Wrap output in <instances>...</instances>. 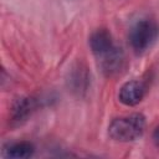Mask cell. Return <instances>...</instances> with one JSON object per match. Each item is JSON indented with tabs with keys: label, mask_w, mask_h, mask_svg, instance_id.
Instances as JSON below:
<instances>
[{
	"label": "cell",
	"mask_w": 159,
	"mask_h": 159,
	"mask_svg": "<svg viewBox=\"0 0 159 159\" xmlns=\"http://www.w3.org/2000/svg\"><path fill=\"white\" fill-rule=\"evenodd\" d=\"M96 58L101 71L106 76H114L119 73L124 67V52L117 45L104 53L97 56Z\"/></svg>",
	"instance_id": "obj_3"
},
{
	"label": "cell",
	"mask_w": 159,
	"mask_h": 159,
	"mask_svg": "<svg viewBox=\"0 0 159 159\" xmlns=\"http://www.w3.org/2000/svg\"><path fill=\"white\" fill-rule=\"evenodd\" d=\"M116 42L107 29H98L89 37V47L94 57L104 53L106 51L113 48Z\"/></svg>",
	"instance_id": "obj_7"
},
{
	"label": "cell",
	"mask_w": 159,
	"mask_h": 159,
	"mask_svg": "<svg viewBox=\"0 0 159 159\" xmlns=\"http://www.w3.org/2000/svg\"><path fill=\"white\" fill-rule=\"evenodd\" d=\"M159 36V25L153 19H142L129 30V43L135 53H143L152 47Z\"/></svg>",
	"instance_id": "obj_2"
},
{
	"label": "cell",
	"mask_w": 159,
	"mask_h": 159,
	"mask_svg": "<svg viewBox=\"0 0 159 159\" xmlns=\"http://www.w3.org/2000/svg\"><path fill=\"white\" fill-rule=\"evenodd\" d=\"M34 153H35V147L30 142H15L7 144L2 150L5 158H12V159L30 158Z\"/></svg>",
	"instance_id": "obj_8"
},
{
	"label": "cell",
	"mask_w": 159,
	"mask_h": 159,
	"mask_svg": "<svg viewBox=\"0 0 159 159\" xmlns=\"http://www.w3.org/2000/svg\"><path fill=\"white\" fill-rule=\"evenodd\" d=\"M89 72L84 63L77 62L72 66L67 77L68 88L77 96H82L89 86Z\"/></svg>",
	"instance_id": "obj_6"
},
{
	"label": "cell",
	"mask_w": 159,
	"mask_h": 159,
	"mask_svg": "<svg viewBox=\"0 0 159 159\" xmlns=\"http://www.w3.org/2000/svg\"><path fill=\"white\" fill-rule=\"evenodd\" d=\"M144 128L145 117L142 113H133L113 119L108 127V134L116 142L127 143L138 139L143 134Z\"/></svg>",
	"instance_id": "obj_1"
},
{
	"label": "cell",
	"mask_w": 159,
	"mask_h": 159,
	"mask_svg": "<svg viewBox=\"0 0 159 159\" xmlns=\"http://www.w3.org/2000/svg\"><path fill=\"white\" fill-rule=\"evenodd\" d=\"M145 93H147L145 83L139 80H133V81L125 82L119 88L118 98H119V102L123 103L124 106L133 107V106H137L139 102H142Z\"/></svg>",
	"instance_id": "obj_5"
},
{
	"label": "cell",
	"mask_w": 159,
	"mask_h": 159,
	"mask_svg": "<svg viewBox=\"0 0 159 159\" xmlns=\"http://www.w3.org/2000/svg\"><path fill=\"white\" fill-rule=\"evenodd\" d=\"M39 99L35 97H20L17 98L10 109V120L12 124H21L31 117V114L39 108Z\"/></svg>",
	"instance_id": "obj_4"
},
{
	"label": "cell",
	"mask_w": 159,
	"mask_h": 159,
	"mask_svg": "<svg viewBox=\"0 0 159 159\" xmlns=\"http://www.w3.org/2000/svg\"><path fill=\"white\" fill-rule=\"evenodd\" d=\"M153 142H154V144L157 145V147H159V125H157L155 127V129L153 130Z\"/></svg>",
	"instance_id": "obj_9"
}]
</instances>
